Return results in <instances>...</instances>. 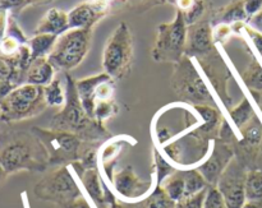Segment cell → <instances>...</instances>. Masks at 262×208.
I'll use <instances>...</instances> for the list:
<instances>
[{"mask_svg": "<svg viewBox=\"0 0 262 208\" xmlns=\"http://www.w3.org/2000/svg\"><path fill=\"white\" fill-rule=\"evenodd\" d=\"M0 164L8 175L18 171L42 173L50 166L48 151L33 132L2 133Z\"/></svg>", "mask_w": 262, "mask_h": 208, "instance_id": "1", "label": "cell"}, {"mask_svg": "<svg viewBox=\"0 0 262 208\" xmlns=\"http://www.w3.org/2000/svg\"><path fill=\"white\" fill-rule=\"evenodd\" d=\"M66 102L64 107L54 115L50 123V129L63 130L78 135L82 141H99L106 135L102 124L97 123L87 115L83 109L76 81L69 74H66Z\"/></svg>", "mask_w": 262, "mask_h": 208, "instance_id": "2", "label": "cell"}, {"mask_svg": "<svg viewBox=\"0 0 262 208\" xmlns=\"http://www.w3.org/2000/svg\"><path fill=\"white\" fill-rule=\"evenodd\" d=\"M48 107L43 86L23 83L15 87L0 102V122H22L37 117Z\"/></svg>", "mask_w": 262, "mask_h": 208, "instance_id": "3", "label": "cell"}, {"mask_svg": "<svg viewBox=\"0 0 262 208\" xmlns=\"http://www.w3.org/2000/svg\"><path fill=\"white\" fill-rule=\"evenodd\" d=\"M171 87L174 92L188 104L216 106V101L212 97L206 82L188 55H184L178 63H176L171 76Z\"/></svg>", "mask_w": 262, "mask_h": 208, "instance_id": "4", "label": "cell"}, {"mask_svg": "<svg viewBox=\"0 0 262 208\" xmlns=\"http://www.w3.org/2000/svg\"><path fill=\"white\" fill-rule=\"evenodd\" d=\"M133 60V35L125 22L118 25L105 43L102 68L115 79L127 76Z\"/></svg>", "mask_w": 262, "mask_h": 208, "instance_id": "5", "label": "cell"}, {"mask_svg": "<svg viewBox=\"0 0 262 208\" xmlns=\"http://www.w3.org/2000/svg\"><path fill=\"white\" fill-rule=\"evenodd\" d=\"M92 30L90 28H69L58 36L48 59L54 68L71 71L83 61L91 45Z\"/></svg>", "mask_w": 262, "mask_h": 208, "instance_id": "6", "label": "cell"}, {"mask_svg": "<svg viewBox=\"0 0 262 208\" xmlns=\"http://www.w3.org/2000/svg\"><path fill=\"white\" fill-rule=\"evenodd\" d=\"M187 23L183 12L177 9L176 18L170 23H161L158 27L152 58L159 63H178L186 55Z\"/></svg>", "mask_w": 262, "mask_h": 208, "instance_id": "7", "label": "cell"}, {"mask_svg": "<svg viewBox=\"0 0 262 208\" xmlns=\"http://www.w3.org/2000/svg\"><path fill=\"white\" fill-rule=\"evenodd\" d=\"M32 132L45 146L49 153V165L50 166H67L73 165L81 160L82 140L78 135L63 130L42 129L32 128Z\"/></svg>", "mask_w": 262, "mask_h": 208, "instance_id": "8", "label": "cell"}, {"mask_svg": "<svg viewBox=\"0 0 262 208\" xmlns=\"http://www.w3.org/2000/svg\"><path fill=\"white\" fill-rule=\"evenodd\" d=\"M33 193L38 199L64 207L82 196L81 189L68 166H59L43 176L35 186Z\"/></svg>", "mask_w": 262, "mask_h": 208, "instance_id": "9", "label": "cell"}, {"mask_svg": "<svg viewBox=\"0 0 262 208\" xmlns=\"http://www.w3.org/2000/svg\"><path fill=\"white\" fill-rule=\"evenodd\" d=\"M247 171L248 169L234 157L220 176L216 187L224 197L227 208H242L247 202L245 193Z\"/></svg>", "mask_w": 262, "mask_h": 208, "instance_id": "10", "label": "cell"}, {"mask_svg": "<svg viewBox=\"0 0 262 208\" xmlns=\"http://www.w3.org/2000/svg\"><path fill=\"white\" fill-rule=\"evenodd\" d=\"M194 60L201 65L207 79L210 81L211 86L214 87L217 97L222 100L223 104H225V106L230 107L232 100H230L227 89V83L230 77V73L224 59L222 58V55L217 51V49H215L212 53L207 54V55L202 56V58L194 59Z\"/></svg>", "mask_w": 262, "mask_h": 208, "instance_id": "11", "label": "cell"}, {"mask_svg": "<svg viewBox=\"0 0 262 208\" xmlns=\"http://www.w3.org/2000/svg\"><path fill=\"white\" fill-rule=\"evenodd\" d=\"M210 14L187 27L186 55L189 58H202L216 49L214 40V26L210 19Z\"/></svg>", "mask_w": 262, "mask_h": 208, "instance_id": "12", "label": "cell"}, {"mask_svg": "<svg viewBox=\"0 0 262 208\" xmlns=\"http://www.w3.org/2000/svg\"><path fill=\"white\" fill-rule=\"evenodd\" d=\"M234 157L235 151L232 145L215 140L209 157L197 168V170L202 174L209 186L216 187L222 174Z\"/></svg>", "mask_w": 262, "mask_h": 208, "instance_id": "13", "label": "cell"}, {"mask_svg": "<svg viewBox=\"0 0 262 208\" xmlns=\"http://www.w3.org/2000/svg\"><path fill=\"white\" fill-rule=\"evenodd\" d=\"M112 184L115 194L127 202L146 198L151 193V183L141 180L130 166L115 173Z\"/></svg>", "mask_w": 262, "mask_h": 208, "instance_id": "14", "label": "cell"}, {"mask_svg": "<svg viewBox=\"0 0 262 208\" xmlns=\"http://www.w3.org/2000/svg\"><path fill=\"white\" fill-rule=\"evenodd\" d=\"M107 12H109V3L105 0L84 2L68 13L69 27L92 30L94 26L107 14Z\"/></svg>", "mask_w": 262, "mask_h": 208, "instance_id": "15", "label": "cell"}, {"mask_svg": "<svg viewBox=\"0 0 262 208\" xmlns=\"http://www.w3.org/2000/svg\"><path fill=\"white\" fill-rule=\"evenodd\" d=\"M79 179L82 181L84 191L92 199L94 204L97 208H107L114 198L110 193H105L102 188V181L100 179V174L96 169H87L83 173L79 174Z\"/></svg>", "mask_w": 262, "mask_h": 208, "instance_id": "16", "label": "cell"}, {"mask_svg": "<svg viewBox=\"0 0 262 208\" xmlns=\"http://www.w3.org/2000/svg\"><path fill=\"white\" fill-rule=\"evenodd\" d=\"M212 26L225 23V25H234L238 22H247L248 15L245 9V0H232L224 7L216 10H212L210 14Z\"/></svg>", "mask_w": 262, "mask_h": 208, "instance_id": "17", "label": "cell"}, {"mask_svg": "<svg viewBox=\"0 0 262 208\" xmlns=\"http://www.w3.org/2000/svg\"><path fill=\"white\" fill-rule=\"evenodd\" d=\"M69 28L71 27H69L68 13L58 8H51L38 22L35 33H51V35L60 36Z\"/></svg>", "mask_w": 262, "mask_h": 208, "instance_id": "18", "label": "cell"}, {"mask_svg": "<svg viewBox=\"0 0 262 208\" xmlns=\"http://www.w3.org/2000/svg\"><path fill=\"white\" fill-rule=\"evenodd\" d=\"M54 68L48 58H38L31 61L26 73V83L37 84V86H48L54 79Z\"/></svg>", "mask_w": 262, "mask_h": 208, "instance_id": "19", "label": "cell"}, {"mask_svg": "<svg viewBox=\"0 0 262 208\" xmlns=\"http://www.w3.org/2000/svg\"><path fill=\"white\" fill-rule=\"evenodd\" d=\"M58 36L51 33H35V36L28 38V48L31 51V60L38 58H48L53 50Z\"/></svg>", "mask_w": 262, "mask_h": 208, "instance_id": "20", "label": "cell"}, {"mask_svg": "<svg viewBox=\"0 0 262 208\" xmlns=\"http://www.w3.org/2000/svg\"><path fill=\"white\" fill-rule=\"evenodd\" d=\"M160 187L165 191V193L168 194L171 201H174L176 203L181 202L184 198V194H186V184H184L182 170L174 171L170 176H168L160 184Z\"/></svg>", "mask_w": 262, "mask_h": 208, "instance_id": "21", "label": "cell"}, {"mask_svg": "<svg viewBox=\"0 0 262 208\" xmlns=\"http://www.w3.org/2000/svg\"><path fill=\"white\" fill-rule=\"evenodd\" d=\"M245 193L247 202H262V170L260 169L247 171Z\"/></svg>", "mask_w": 262, "mask_h": 208, "instance_id": "22", "label": "cell"}, {"mask_svg": "<svg viewBox=\"0 0 262 208\" xmlns=\"http://www.w3.org/2000/svg\"><path fill=\"white\" fill-rule=\"evenodd\" d=\"M245 86L251 92H262V65L256 58H252L247 68L241 74Z\"/></svg>", "mask_w": 262, "mask_h": 208, "instance_id": "23", "label": "cell"}, {"mask_svg": "<svg viewBox=\"0 0 262 208\" xmlns=\"http://www.w3.org/2000/svg\"><path fill=\"white\" fill-rule=\"evenodd\" d=\"M255 115V109H253L252 104H251V101L247 97H245L237 106L232 107V109L229 110L230 119L234 123L235 128H237L238 130L242 129Z\"/></svg>", "mask_w": 262, "mask_h": 208, "instance_id": "24", "label": "cell"}, {"mask_svg": "<svg viewBox=\"0 0 262 208\" xmlns=\"http://www.w3.org/2000/svg\"><path fill=\"white\" fill-rule=\"evenodd\" d=\"M184 178V184H186V194L184 198L193 194L200 193L209 188V184L205 180L202 174L197 169H189V170H182Z\"/></svg>", "mask_w": 262, "mask_h": 208, "instance_id": "25", "label": "cell"}, {"mask_svg": "<svg viewBox=\"0 0 262 208\" xmlns=\"http://www.w3.org/2000/svg\"><path fill=\"white\" fill-rule=\"evenodd\" d=\"M176 202L169 198L160 186L156 184L155 189L140 203V208H174Z\"/></svg>", "mask_w": 262, "mask_h": 208, "instance_id": "26", "label": "cell"}, {"mask_svg": "<svg viewBox=\"0 0 262 208\" xmlns=\"http://www.w3.org/2000/svg\"><path fill=\"white\" fill-rule=\"evenodd\" d=\"M210 7H211V4H210L209 0H194L191 8L183 12V17L187 26L193 25V23L199 22L200 19L209 15L211 13L210 12Z\"/></svg>", "mask_w": 262, "mask_h": 208, "instance_id": "27", "label": "cell"}, {"mask_svg": "<svg viewBox=\"0 0 262 208\" xmlns=\"http://www.w3.org/2000/svg\"><path fill=\"white\" fill-rule=\"evenodd\" d=\"M48 106H60L66 102V89L61 88L60 79L54 78L48 86L43 87Z\"/></svg>", "mask_w": 262, "mask_h": 208, "instance_id": "28", "label": "cell"}, {"mask_svg": "<svg viewBox=\"0 0 262 208\" xmlns=\"http://www.w3.org/2000/svg\"><path fill=\"white\" fill-rule=\"evenodd\" d=\"M155 166H156V184L160 186L168 176L176 171V168L168 163L158 150L155 151Z\"/></svg>", "mask_w": 262, "mask_h": 208, "instance_id": "29", "label": "cell"}, {"mask_svg": "<svg viewBox=\"0 0 262 208\" xmlns=\"http://www.w3.org/2000/svg\"><path fill=\"white\" fill-rule=\"evenodd\" d=\"M117 111V105L114 104L113 100H110V101L97 102V104L95 105L94 119L96 120L97 123H100V124H102V123L106 122L107 119H110Z\"/></svg>", "mask_w": 262, "mask_h": 208, "instance_id": "30", "label": "cell"}, {"mask_svg": "<svg viewBox=\"0 0 262 208\" xmlns=\"http://www.w3.org/2000/svg\"><path fill=\"white\" fill-rule=\"evenodd\" d=\"M204 208H227L224 197L220 193L217 187L210 186L207 188L204 201Z\"/></svg>", "mask_w": 262, "mask_h": 208, "instance_id": "31", "label": "cell"}, {"mask_svg": "<svg viewBox=\"0 0 262 208\" xmlns=\"http://www.w3.org/2000/svg\"><path fill=\"white\" fill-rule=\"evenodd\" d=\"M164 3H166V0H125V5L130 10H135L138 13L146 12V10L151 9L156 5L164 4Z\"/></svg>", "mask_w": 262, "mask_h": 208, "instance_id": "32", "label": "cell"}, {"mask_svg": "<svg viewBox=\"0 0 262 208\" xmlns=\"http://www.w3.org/2000/svg\"><path fill=\"white\" fill-rule=\"evenodd\" d=\"M206 191L200 192V193L193 194V196L186 197V198L182 199L181 202L176 204L174 208H204V201H205V196H206Z\"/></svg>", "mask_w": 262, "mask_h": 208, "instance_id": "33", "label": "cell"}, {"mask_svg": "<svg viewBox=\"0 0 262 208\" xmlns=\"http://www.w3.org/2000/svg\"><path fill=\"white\" fill-rule=\"evenodd\" d=\"M31 4L32 3L30 0H0V9L8 10L10 14L15 17Z\"/></svg>", "mask_w": 262, "mask_h": 208, "instance_id": "34", "label": "cell"}, {"mask_svg": "<svg viewBox=\"0 0 262 208\" xmlns=\"http://www.w3.org/2000/svg\"><path fill=\"white\" fill-rule=\"evenodd\" d=\"M234 33L232 25H225V23H220V25L214 26V40L215 43H224L230 38V36Z\"/></svg>", "mask_w": 262, "mask_h": 208, "instance_id": "35", "label": "cell"}, {"mask_svg": "<svg viewBox=\"0 0 262 208\" xmlns=\"http://www.w3.org/2000/svg\"><path fill=\"white\" fill-rule=\"evenodd\" d=\"M217 137H219L220 141L228 143V145H233V143H234L235 141L234 130L232 129V127H230V124L228 123V120L225 119L222 120V124H220Z\"/></svg>", "mask_w": 262, "mask_h": 208, "instance_id": "36", "label": "cell"}, {"mask_svg": "<svg viewBox=\"0 0 262 208\" xmlns=\"http://www.w3.org/2000/svg\"><path fill=\"white\" fill-rule=\"evenodd\" d=\"M245 9L250 19L252 15L258 13L262 9V0H245Z\"/></svg>", "mask_w": 262, "mask_h": 208, "instance_id": "37", "label": "cell"}, {"mask_svg": "<svg viewBox=\"0 0 262 208\" xmlns=\"http://www.w3.org/2000/svg\"><path fill=\"white\" fill-rule=\"evenodd\" d=\"M247 23L251 27L255 28V30H257L258 32L262 33V9L258 13H256L255 15H252V17L247 20Z\"/></svg>", "mask_w": 262, "mask_h": 208, "instance_id": "38", "label": "cell"}, {"mask_svg": "<svg viewBox=\"0 0 262 208\" xmlns=\"http://www.w3.org/2000/svg\"><path fill=\"white\" fill-rule=\"evenodd\" d=\"M61 208H92V206L89 203V201H87L83 196H81L77 199H74L73 202H71V203Z\"/></svg>", "mask_w": 262, "mask_h": 208, "instance_id": "39", "label": "cell"}, {"mask_svg": "<svg viewBox=\"0 0 262 208\" xmlns=\"http://www.w3.org/2000/svg\"><path fill=\"white\" fill-rule=\"evenodd\" d=\"M193 2L194 0H177L176 5L179 10L184 12V10H187L188 8H191V5L193 4Z\"/></svg>", "mask_w": 262, "mask_h": 208, "instance_id": "40", "label": "cell"}, {"mask_svg": "<svg viewBox=\"0 0 262 208\" xmlns=\"http://www.w3.org/2000/svg\"><path fill=\"white\" fill-rule=\"evenodd\" d=\"M107 208H140V203L138 204H130V203H118V202L113 201L110 206Z\"/></svg>", "mask_w": 262, "mask_h": 208, "instance_id": "41", "label": "cell"}, {"mask_svg": "<svg viewBox=\"0 0 262 208\" xmlns=\"http://www.w3.org/2000/svg\"><path fill=\"white\" fill-rule=\"evenodd\" d=\"M252 94V96L255 97L256 102H257L258 107H260L261 112H262V92H251Z\"/></svg>", "mask_w": 262, "mask_h": 208, "instance_id": "42", "label": "cell"}, {"mask_svg": "<svg viewBox=\"0 0 262 208\" xmlns=\"http://www.w3.org/2000/svg\"><path fill=\"white\" fill-rule=\"evenodd\" d=\"M242 208H262V202H246Z\"/></svg>", "mask_w": 262, "mask_h": 208, "instance_id": "43", "label": "cell"}, {"mask_svg": "<svg viewBox=\"0 0 262 208\" xmlns=\"http://www.w3.org/2000/svg\"><path fill=\"white\" fill-rule=\"evenodd\" d=\"M256 169H260L262 170V142L260 145V150H258V156H257V163H256Z\"/></svg>", "mask_w": 262, "mask_h": 208, "instance_id": "44", "label": "cell"}, {"mask_svg": "<svg viewBox=\"0 0 262 208\" xmlns=\"http://www.w3.org/2000/svg\"><path fill=\"white\" fill-rule=\"evenodd\" d=\"M7 176H8V174L5 173L4 168H3L2 164H0V183H3V181L5 180V178H7Z\"/></svg>", "mask_w": 262, "mask_h": 208, "instance_id": "45", "label": "cell"}, {"mask_svg": "<svg viewBox=\"0 0 262 208\" xmlns=\"http://www.w3.org/2000/svg\"><path fill=\"white\" fill-rule=\"evenodd\" d=\"M31 3H32V4H36V3H45V2H48V0H30Z\"/></svg>", "mask_w": 262, "mask_h": 208, "instance_id": "46", "label": "cell"}, {"mask_svg": "<svg viewBox=\"0 0 262 208\" xmlns=\"http://www.w3.org/2000/svg\"><path fill=\"white\" fill-rule=\"evenodd\" d=\"M166 2H170V3H174V4H176L177 0H166Z\"/></svg>", "mask_w": 262, "mask_h": 208, "instance_id": "47", "label": "cell"}]
</instances>
